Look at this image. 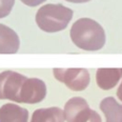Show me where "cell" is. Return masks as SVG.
<instances>
[{"label": "cell", "instance_id": "cell-1", "mask_svg": "<svg viewBox=\"0 0 122 122\" xmlns=\"http://www.w3.org/2000/svg\"><path fill=\"white\" fill-rule=\"evenodd\" d=\"M71 40L78 48L87 51H97L104 47L106 36L103 27L92 18L82 17L72 25Z\"/></svg>", "mask_w": 122, "mask_h": 122}, {"label": "cell", "instance_id": "cell-2", "mask_svg": "<svg viewBox=\"0 0 122 122\" xmlns=\"http://www.w3.org/2000/svg\"><path fill=\"white\" fill-rule=\"evenodd\" d=\"M73 18V11L61 3L41 6L36 14V23L42 31L55 33L64 30Z\"/></svg>", "mask_w": 122, "mask_h": 122}, {"label": "cell", "instance_id": "cell-3", "mask_svg": "<svg viewBox=\"0 0 122 122\" xmlns=\"http://www.w3.org/2000/svg\"><path fill=\"white\" fill-rule=\"evenodd\" d=\"M28 77L14 71L0 73V100H10L20 103V93Z\"/></svg>", "mask_w": 122, "mask_h": 122}, {"label": "cell", "instance_id": "cell-4", "mask_svg": "<svg viewBox=\"0 0 122 122\" xmlns=\"http://www.w3.org/2000/svg\"><path fill=\"white\" fill-rule=\"evenodd\" d=\"M53 74L58 81L72 91H84L90 84V74L86 69H54Z\"/></svg>", "mask_w": 122, "mask_h": 122}, {"label": "cell", "instance_id": "cell-5", "mask_svg": "<svg viewBox=\"0 0 122 122\" xmlns=\"http://www.w3.org/2000/svg\"><path fill=\"white\" fill-rule=\"evenodd\" d=\"M63 112L66 122H87L90 119L92 109L84 97H75L65 103Z\"/></svg>", "mask_w": 122, "mask_h": 122}, {"label": "cell", "instance_id": "cell-6", "mask_svg": "<svg viewBox=\"0 0 122 122\" xmlns=\"http://www.w3.org/2000/svg\"><path fill=\"white\" fill-rule=\"evenodd\" d=\"M46 85L40 78L28 77L20 93V103L38 104L46 97Z\"/></svg>", "mask_w": 122, "mask_h": 122}, {"label": "cell", "instance_id": "cell-7", "mask_svg": "<svg viewBox=\"0 0 122 122\" xmlns=\"http://www.w3.org/2000/svg\"><path fill=\"white\" fill-rule=\"evenodd\" d=\"M20 42L16 32L12 28L0 24V54H16Z\"/></svg>", "mask_w": 122, "mask_h": 122}, {"label": "cell", "instance_id": "cell-8", "mask_svg": "<svg viewBox=\"0 0 122 122\" xmlns=\"http://www.w3.org/2000/svg\"><path fill=\"white\" fill-rule=\"evenodd\" d=\"M29 112L17 104L9 103L0 107V122H28Z\"/></svg>", "mask_w": 122, "mask_h": 122}, {"label": "cell", "instance_id": "cell-9", "mask_svg": "<svg viewBox=\"0 0 122 122\" xmlns=\"http://www.w3.org/2000/svg\"><path fill=\"white\" fill-rule=\"evenodd\" d=\"M121 76V69H99L95 74V79L102 90H110L117 86Z\"/></svg>", "mask_w": 122, "mask_h": 122}, {"label": "cell", "instance_id": "cell-10", "mask_svg": "<svg viewBox=\"0 0 122 122\" xmlns=\"http://www.w3.org/2000/svg\"><path fill=\"white\" fill-rule=\"evenodd\" d=\"M100 109L105 116L106 122H122V105L114 97H108L102 100Z\"/></svg>", "mask_w": 122, "mask_h": 122}, {"label": "cell", "instance_id": "cell-11", "mask_svg": "<svg viewBox=\"0 0 122 122\" xmlns=\"http://www.w3.org/2000/svg\"><path fill=\"white\" fill-rule=\"evenodd\" d=\"M64 112L59 107L39 108L33 112L30 122H64Z\"/></svg>", "mask_w": 122, "mask_h": 122}, {"label": "cell", "instance_id": "cell-12", "mask_svg": "<svg viewBox=\"0 0 122 122\" xmlns=\"http://www.w3.org/2000/svg\"><path fill=\"white\" fill-rule=\"evenodd\" d=\"M15 0H0V18H4L11 13Z\"/></svg>", "mask_w": 122, "mask_h": 122}, {"label": "cell", "instance_id": "cell-13", "mask_svg": "<svg viewBox=\"0 0 122 122\" xmlns=\"http://www.w3.org/2000/svg\"><path fill=\"white\" fill-rule=\"evenodd\" d=\"M24 4L28 6H31V8H34V6H38L40 4H42L43 2H45L46 0H20Z\"/></svg>", "mask_w": 122, "mask_h": 122}, {"label": "cell", "instance_id": "cell-14", "mask_svg": "<svg viewBox=\"0 0 122 122\" xmlns=\"http://www.w3.org/2000/svg\"><path fill=\"white\" fill-rule=\"evenodd\" d=\"M87 122H102V119H101V116L97 114L95 110H92L91 112V116H90V119H89Z\"/></svg>", "mask_w": 122, "mask_h": 122}, {"label": "cell", "instance_id": "cell-15", "mask_svg": "<svg viewBox=\"0 0 122 122\" xmlns=\"http://www.w3.org/2000/svg\"><path fill=\"white\" fill-rule=\"evenodd\" d=\"M117 97H118V99L122 102V81H121L120 86H119L118 90H117Z\"/></svg>", "mask_w": 122, "mask_h": 122}, {"label": "cell", "instance_id": "cell-16", "mask_svg": "<svg viewBox=\"0 0 122 122\" xmlns=\"http://www.w3.org/2000/svg\"><path fill=\"white\" fill-rule=\"evenodd\" d=\"M67 2H72V3H86V2H89L91 0H65Z\"/></svg>", "mask_w": 122, "mask_h": 122}, {"label": "cell", "instance_id": "cell-17", "mask_svg": "<svg viewBox=\"0 0 122 122\" xmlns=\"http://www.w3.org/2000/svg\"><path fill=\"white\" fill-rule=\"evenodd\" d=\"M121 72H122V69H121Z\"/></svg>", "mask_w": 122, "mask_h": 122}]
</instances>
